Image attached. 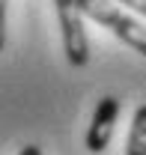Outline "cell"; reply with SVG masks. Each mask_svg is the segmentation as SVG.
Listing matches in <instances>:
<instances>
[{
  "label": "cell",
  "instance_id": "1",
  "mask_svg": "<svg viewBox=\"0 0 146 155\" xmlns=\"http://www.w3.org/2000/svg\"><path fill=\"white\" fill-rule=\"evenodd\" d=\"M75 3H78V9L87 18H92L95 24H101V27H108L116 39H122L128 48H134L137 54L146 57V27L143 24L128 18L125 12H119L108 0H75Z\"/></svg>",
  "mask_w": 146,
  "mask_h": 155
},
{
  "label": "cell",
  "instance_id": "2",
  "mask_svg": "<svg viewBox=\"0 0 146 155\" xmlns=\"http://www.w3.org/2000/svg\"><path fill=\"white\" fill-rule=\"evenodd\" d=\"M54 6H57L60 33H63L66 60L75 69H84L90 63V42H87V30H84V12L78 9L75 0H54Z\"/></svg>",
  "mask_w": 146,
  "mask_h": 155
},
{
  "label": "cell",
  "instance_id": "3",
  "mask_svg": "<svg viewBox=\"0 0 146 155\" xmlns=\"http://www.w3.org/2000/svg\"><path fill=\"white\" fill-rule=\"evenodd\" d=\"M116 119H119V98L116 96H105L98 104H95V114H92V122L87 128V149L90 152H105L113 137V128H116Z\"/></svg>",
  "mask_w": 146,
  "mask_h": 155
},
{
  "label": "cell",
  "instance_id": "4",
  "mask_svg": "<svg viewBox=\"0 0 146 155\" xmlns=\"http://www.w3.org/2000/svg\"><path fill=\"white\" fill-rule=\"evenodd\" d=\"M125 155H146V104H140L134 110L128 143H125Z\"/></svg>",
  "mask_w": 146,
  "mask_h": 155
},
{
  "label": "cell",
  "instance_id": "5",
  "mask_svg": "<svg viewBox=\"0 0 146 155\" xmlns=\"http://www.w3.org/2000/svg\"><path fill=\"white\" fill-rule=\"evenodd\" d=\"M6 9H9V0H0V51L6 48Z\"/></svg>",
  "mask_w": 146,
  "mask_h": 155
},
{
  "label": "cell",
  "instance_id": "6",
  "mask_svg": "<svg viewBox=\"0 0 146 155\" xmlns=\"http://www.w3.org/2000/svg\"><path fill=\"white\" fill-rule=\"evenodd\" d=\"M119 3H125L128 9H134V12L146 15V0H119Z\"/></svg>",
  "mask_w": 146,
  "mask_h": 155
},
{
  "label": "cell",
  "instance_id": "7",
  "mask_svg": "<svg viewBox=\"0 0 146 155\" xmlns=\"http://www.w3.org/2000/svg\"><path fill=\"white\" fill-rule=\"evenodd\" d=\"M18 155H42V146H36V143H27V146H24Z\"/></svg>",
  "mask_w": 146,
  "mask_h": 155
}]
</instances>
